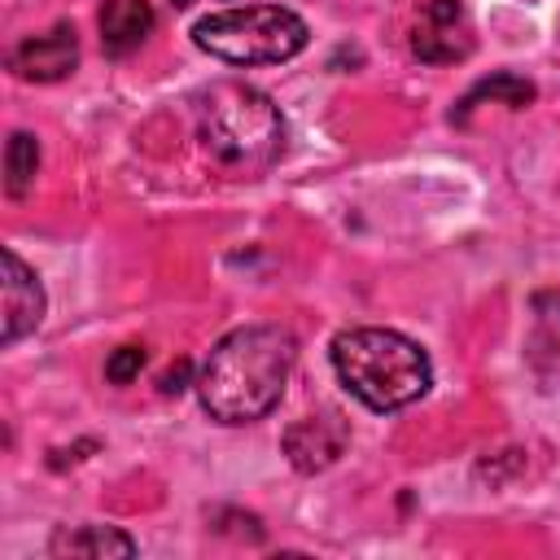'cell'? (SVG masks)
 I'll return each mask as SVG.
<instances>
[{
  "label": "cell",
  "instance_id": "8fae6325",
  "mask_svg": "<svg viewBox=\"0 0 560 560\" xmlns=\"http://www.w3.org/2000/svg\"><path fill=\"white\" fill-rule=\"evenodd\" d=\"M39 171V140L31 131H13L4 144V188L9 197H22Z\"/></svg>",
  "mask_w": 560,
  "mask_h": 560
},
{
  "label": "cell",
  "instance_id": "277c9868",
  "mask_svg": "<svg viewBox=\"0 0 560 560\" xmlns=\"http://www.w3.org/2000/svg\"><path fill=\"white\" fill-rule=\"evenodd\" d=\"M306 22L284 4H245V9H219L206 13L192 26L197 48H206L219 61L232 66H271L289 61L306 48Z\"/></svg>",
  "mask_w": 560,
  "mask_h": 560
},
{
  "label": "cell",
  "instance_id": "52a82bcc",
  "mask_svg": "<svg viewBox=\"0 0 560 560\" xmlns=\"http://www.w3.org/2000/svg\"><path fill=\"white\" fill-rule=\"evenodd\" d=\"M346 442H350V424L337 411H319V416L298 420L284 433V455L298 472H319L346 451Z\"/></svg>",
  "mask_w": 560,
  "mask_h": 560
},
{
  "label": "cell",
  "instance_id": "ba28073f",
  "mask_svg": "<svg viewBox=\"0 0 560 560\" xmlns=\"http://www.w3.org/2000/svg\"><path fill=\"white\" fill-rule=\"evenodd\" d=\"M0 298H4V346H13L31 328H39V319H44V284L13 249H4V289H0Z\"/></svg>",
  "mask_w": 560,
  "mask_h": 560
},
{
  "label": "cell",
  "instance_id": "5b68a950",
  "mask_svg": "<svg viewBox=\"0 0 560 560\" xmlns=\"http://www.w3.org/2000/svg\"><path fill=\"white\" fill-rule=\"evenodd\" d=\"M411 48L420 61L446 66V61H464L472 52V26L464 18L459 0H429L420 9V22L411 31Z\"/></svg>",
  "mask_w": 560,
  "mask_h": 560
},
{
  "label": "cell",
  "instance_id": "4fadbf2b",
  "mask_svg": "<svg viewBox=\"0 0 560 560\" xmlns=\"http://www.w3.org/2000/svg\"><path fill=\"white\" fill-rule=\"evenodd\" d=\"M140 368H144V346H118V350L105 359V376H109L114 385L136 381V376H140Z\"/></svg>",
  "mask_w": 560,
  "mask_h": 560
},
{
  "label": "cell",
  "instance_id": "7c38bea8",
  "mask_svg": "<svg viewBox=\"0 0 560 560\" xmlns=\"http://www.w3.org/2000/svg\"><path fill=\"white\" fill-rule=\"evenodd\" d=\"M477 101H503V105H512V109H521V105H529L534 101V83L529 79H516V74H494V79H481L464 101H459V109H455V118H464Z\"/></svg>",
  "mask_w": 560,
  "mask_h": 560
},
{
  "label": "cell",
  "instance_id": "3957f363",
  "mask_svg": "<svg viewBox=\"0 0 560 560\" xmlns=\"http://www.w3.org/2000/svg\"><path fill=\"white\" fill-rule=\"evenodd\" d=\"M332 368L341 385L372 411H398L424 398L429 354L394 328H346L332 337Z\"/></svg>",
  "mask_w": 560,
  "mask_h": 560
},
{
  "label": "cell",
  "instance_id": "6da1fadb",
  "mask_svg": "<svg viewBox=\"0 0 560 560\" xmlns=\"http://www.w3.org/2000/svg\"><path fill=\"white\" fill-rule=\"evenodd\" d=\"M298 363V341L280 324H245L228 332L201 363L197 394L201 407L223 424H249L262 420Z\"/></svg>",
  "mask_w": 560,
  "mask_h": 560
},
{
  "label": "cell",
  "instance_id": "8992f818",
  "mask_svg": "<svg viewBox=\"0 0 560 560\" xmlns=\"http://www.w3.org/2000/svg\"><path fill=\"white\" fill-rule=\"evenodd\" d=\"M74 66H79V39H74V26H66V22L44 31V35L22 39L9 52V70L18 79H26V83H57Z\"/></svg>",
  "mask_w": 560,
  "mask_h": 560
},
{
  "label": "cell",
  "instance_id": "30bf717a",
  "mask_svg": "<svg viewBox=\"0 0 560 560\" xmlns=\"http://www.w3.org/2000/svg\"><path fill=\"white\" fill-rule=\"evenodd\" d=\"M52 556H136V542L114 525H74L52 538Z\"/></svg>",
  "mask_w": 560,
  "mask_h": 560
},
{
  "label": "cell",
  "instance_id": "7a4b0ae2",
  "mask_svg": "<svg viewBox=\"0 0 560 560\" xmlns=\"http://www.w3.org/2000/svg\"><path fill=\"white\" fill-rule=\"evenodd\" d=\"M197 140L228 175H258L284 149V118L267 92L219 79L197 96Z\"/></svg>",
  "mask_w": 560,
  "mask_h": 560
},
{
  "label": "cell",
  "instance_id": "5bb4252c",
  "mask_svg": "<svg viewBox=\"0 0 560 560\" xmlns=\"http://www.w3.org/2000/svg\"><path fill=\"white\" fill-rule=\"evenodd\" d=\"M184 385H188V359H179L175 368L162 372V394H179Z\"/></svg>",
  "mask_w": 560,
  "mask_h": 560
},
{
  "label": "cell",
  "instance_id": "9c48e42d",
  "mask_svg": "<svg viewBox=\"0 0 560 560\" xmlns=\"http://www.w3.org/2000/svg\"><path fill=\"white\" fill-rule=\"evenodd\" d=\"M153 31V9L149 0H105L101 4V44L109 57L136 52Z\"/></svg>",
  "mask_w": 560,
  "mask_h": 560
}]
</instances>
